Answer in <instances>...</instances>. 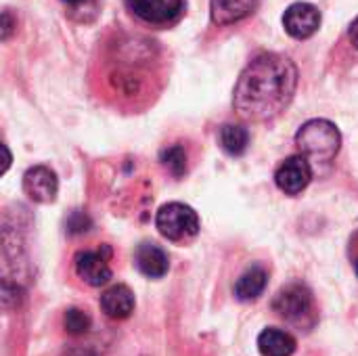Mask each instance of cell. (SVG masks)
<instances>
[{"label": "cell", "instance_id": "cell-12", "mask_svg": "<svg viewBox=\"0 0 358 356\" xmlns=\"http://www.w3.org/2000/svg\"><path fill=\"white\" fill-rule=\"evenodd\" d=\"M101 308L109 319H128L134 311V294L126 285H113L101 296Z\"/></svg>", "mask_w": 358, "mask_h": 356}, {"label": "cell", "instance_id": "cell-22", "mask_svg": "<svg viewBox=\"0 0 358 356\" xmlns=\"http://www.w3.org/2000/svg\"><path fill=\"white\" fill-rule=\"evenodd\" d=\"M63 2H67V4H73V6H80V4H86L88 0H63Z\"/></svg>", "mask_w": 358, "mask_h": 356}, {"label": "cell", "instance_id": "cell-11", "mask_svg": "<svg viewBox=\"0 0 358 356\" xmlns=\"http://www.w3.org/2000/svg\"><path fill=\"white\" fill-rule=\"evenodd\" d=\"M134 260H136L138 271H141L145 277H149V279H159V277H164V275L168 273V269H170L168 254H166L159 245L149 243V241H145V243H141V245L136 248Z\"/></svg>", "mask_w": 358, "mask_h": 356}, {"label": "cell", "instance_id": "cell-20", "mask_svg": "<svg viewBox=\"0 0 358 356\" xmlns=\"http://www.w3.org/2000/svg\"><path fill=\"white\" fill-rule=\"evenodd\" d=\"M13 25H15V21H13V17H10V10L4 8V10H2V40H8V36H10V31H13Z\"/></svg>", "mask_w": 358, "mask_h": 356}, {"label": "cell", "instance_id": "cell-21", "mask_svg": "<svg viewBox=\"0 0 358 356\" xmlns=\"http://www.w3.org/2000/svg\"><path fill=\"white\" fill-rule=\"evenodd\" d=\"M348 34H350V40H352V44H355V46L358 48V17L355 19V21H352V25H350V31H348Z\"/></svg>", "mask_w": 358, "mask_h": 356}, {"label": "cell", "instance_id": "cell-15", "mask_svg": "<svg viewBox=\"0 0 358 356\" xmlns=\"http://www.w3.org/2000/svg\"><path fill=\"white\" fill-rule=\"evenodd\" d=\"M220 145L229 155H243L250 145V132L239 124H227L220 130Z\"/></svg>", "mask_w": 358, "mask_h": 356}, {"label": "cell", "instance_id": "cell-13", "mask_svg": "<svg viewBox=\"0 0 358 356\" xmlns=\"http://www.w3.org/2000/svg\"><path fill=\"white\" fill-rule=\"evenodd\" d=\"M296 346V338L277 327H268L258 336V350L262 356H292Z\"/></svg>", "mask_w": 358, "mask_h": 356}, {"label": "cell", "instance_id": "cell-2", "mask_svg": "<svg viewBox=\"0 0 358 356\" xmlns=\"http://www.w3.org/2000/svg\"><path fill=\"white\" fill-rule=\"evenodd\" d=\"M296 145L306 159L331 162L342 147V134L338 126L329 120H310L300 126L296 134Z\"/></svg>", "mask_w": 358, "mask_h": 356}, {"label": "cell", "instance_id": "cell-19", "mask_svg": "<svg viewBox=\"0 0 358 356\" xmlns=\"http://www.w3.org/2000/svg\"><path fill=\"white\" fill-rule=\"evenodd\" d=\"M65 227H67V233H71V235L86 233V231L90 229V218H88L84 212L76 210V212H71V214H69V218H67Z\"/></svg>", "mask_w": 358, "mask_h": 356}, {"label": "cell", "instance_id": "cell-7", "mask_svg": "<svg viewBox=\"0 0 358 356\" xmlns=\"http://www.w3.org/2000/svg\"><path fill=\"white\" fill-rule=\"evenodd\" d=\"M128 8L147 23H172L185 10V0H126Z\"/></svg>", "mask_w": 358, "mask_h": 356}, {"label": "cell", "instance_id": "cell-8", "mask_svg": "<svg viewBox=\"0 0 358 356\" xmlns=\"http://www.w3.org/2000/svg\"><path fill=\"white\" fill-rule=\"evenodd\" d=\"M23 191L36 204H50L59 193L57 174L48 166H34L23 174Z\"/></svg>", "mask_w": 358, "mask_h": 356}, {"label": "cell", "instance_id": "cell-5", "mask_svg": "<svg viewBox=\"0 0 358 356\" xmlns=\"http://www.w3.org/2000/svg\"><path fill=\"white\" fill-rule=\"evenodd\" d=\"M313 180V168L310 162L304 155H292L287 157L275 172L277 187L287 195L302 193Z\"/></svg>", "mask_w": 358, "mask_h": 356}, {"label": "cell", "instance_id": "cell-18", "mask_svg": "<svg viewBox=\"0 0 358 356\" xmlns=\"http://www.w3.org/2000/svg\"><path fill=\"white\" fill-rule=\"evenodd\" d=\"M2 308L4 311H13V308H19L21 302H23V290L21 285L8 281V279H2Z\"/></svg>", "mask_w": 358, "mask_h": 356}, {"label": "cell", "instance_id": "cell-4", "mask_svg": "<svg viewBox=\"0 0 358 356\" xmlns=\"http://www.w3.org/2000/svg\"><path fill=\"white\" fill-rule=\"evenodd\" d=\"M157 231L170 241H187L199 233V216L197 212L180 201H172L159 208L155 216Z\"/></svg>", "mask_w": 358, "mask_h": 356}, {"label": "cell", "instance_id": "cell-16", "mask_svg": "<svg viewBox=\"0 0 358 356\" xmlns=\"http://www.w3.org/2000/svg\"><path fill=\"white\" fill-rule=\"evenodd\" d=\"M162 164L174 174V176H182L187 172V151L182 145H172L168 149L162 151Z\"/></svg>", "mask_w": 358, "mask_h": 356}, {"label": "cell", "instance_id": "cell-17", "mask_svg": "<svg viewBox=\"0 0 358 356\" xmlns=\"http://www.w3.org/2000/svg\"><path fill=\"white\" fill-rule=\"evenodd\" d=\"M63 325H65L67 334H71V336H82V334H86V332L90 329L92 321H90V317H88L84 311H80V308H69V311L65 313V317H63Z\"/></svg>", "mask_w": 358, "mask_h": 356}, {"label": "cell", "instance_id": "cell-3", "mask_svg": "<svg viewBox=\"0 0 358 356\" xmlns=\"http://www.w3.org/2000/svg\"><path fill=\"white\" fill-rule=\"evenodd\" d=\"M273 308L281 319H285L287 323L300 329H310L317 323V308H315L313 292L302 283H292L283 287L275 296Z\"/></svg>", "mask_w": 358, "mask_h": 356}, {"label": "cell", "instance_id": "cell-10", "mask_svg": "<svg viewBox=\"0 0 358 356\" xmlns=\"http://www.w3.org/2000/svg\"><path fill=\"white\" fill-rule=\"evenodd\" d=\"M258 4L260 0H212L210 15L216 25H233L250 17Z\"/></svg>", "mask_w": 358, "mask_h": 356}, {"label": "cell", "instance_id": "cell-6", "mask_svg": "<svg viewBox=\"0 0 358 356\" xmlns=\"http://www.w3.org/2000/svg\"><path fill=\"white\" fill-rule=\"evenodd\" d=\"M285 31L296 40H306L317 34L321 25V13L310 2H294L283 15Z\"/></svg>", "mask_w": 358, "mask_h": 356}, {"label": "cell", "instance_id": "cell-1", "mask_svg": "<svg viewBox=\"0 0 358 356\" xmlns=\"http://www.w3.org/2000/svg\"><path fill=\"white\" fill-rule=\"evenodd\" d=\"M296 86L298 69L294 61L277 52H262L241 71L233 105L245 120L268 122L287 109Z\"/></svg>", "mask_w": 358, "mask_h": 356}, {"label": "cell", "instance_id": "cell-9", "mask_svg": "<svg viewBox=\"0 0 358 356\" xmlns=\"http://www.w3.org/2000/svg\"><path fill=\"white\" fill-rule=\"evenodd\" d=\"M109 248H103V252H78L76 254V273L82 281H86L92 287H101L111 279L109 269Z\"/></svg>", "mask_w": 358, "mask_h": 356}, {"label": "cell", "instance_id": "cell-14", "mask_svg": "<svg viewBox=\"0 0 358 356\" xmlns=\"http://www.w3.org/2000/svg\"><path fill=\"white\" fill-rule=\"evenodd\" d=\"M266 281H268V275L262 266H252L248 269L235 283V296L241 300V302H250V300H256L264 287H266Z\"/></svg>", "mask_w": 358, "mask_h": 356}, {"label": "cell", "instance_id": "cell-23", "mask_svg": "<svg viewBox=\"0 0 358 356\" xmlns=\"http://www.w3.org/2000/svg\"><path fill=\"white\" fill-rule=\"evenodd\" d=\"M355 271H357V275H358V258H357V262H355Z\"/></svg>", "mask_w": 358, "mask_h": 356}]
</instances>
